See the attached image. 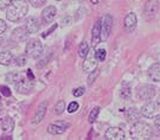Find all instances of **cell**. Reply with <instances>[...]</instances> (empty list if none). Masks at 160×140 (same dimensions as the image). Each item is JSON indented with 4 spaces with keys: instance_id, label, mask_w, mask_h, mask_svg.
I'll use <instances>...</instances> for the list:
<instances>
[{
    "instance_id": "cell-20",
    "label": "cell",
    "mask_w": 160,
    "mask_h": 140,
    "mask_svg": "<svg viewBox=\"0 0 160 140\" xmlns=\"http://www.w3.org/2000/svg\"><path fill=\"white\" fill-rule=\"evenodd\" d=\"M14 127V121L12 120L10 117H6L2 121H1V128L5 132H8V131H12Z\"/></svg>"
},
{
    "instance_id": "cell-1",
    "label": "cell",
    "mask_w": 160,
    "mask_h": 140,
    "mask_svg": "<svg viewBox=\"0 0 160 140\" xmlns=\"http://www.w3.org/2000/svg\"><path fill=\"white\" fill-rule=\"evenodd\" d=\"M7 7L8 8L6 12V17L10 22L20 20L23 17H25V14L28 13V10H29L28 2L25 0H14Z\"/></svg>"
},
{
    "instance_id": "cell-24",
    "label": "cell",
    "mask_w": 160,
    "mask_h": 140,
    "mask_svg": "<svg viewBox=\"0 0 160 140\" xmlns=\"http://www.w3.org/2000/svg\"><path fill=\"white\" fill-rule=\"evenodd\" d=\"M65 109V102L64 101H58L57 103L55 105V108H53V113L56 114V115H59V114H62Z\"/></svg>"
},
{
    "instance_id": "cell-31",
    "label": "cell",
    "mask_w": 160,
    "mask_h": 140,
    "mask_svg": "<svg viewBox=\"0 0 160 140\" xmlns=\"http://www.w3.org/2000/svg\"><path fill=\"white\" fill-rule=\"evenodd\" d=\"M84 88L83 87H80V88H76L74 90V96H76V98H78V96H82L83 94H84Z\"/></svg>"
},
{
    "instance_id": "cell-36",
    "label": "cell",
    "mask_w": 160,
    "mask_h": 140,
    "mask_svg": "<svg viewBox=\"0 0 160 140\" xmlns=\"http://www.w3.org/2000/svg\"><path fill=\"white\" fill-rule=\"evenodd\" d=\"M56 28H57V25H56V24H55V25H53V26H52L51 29L49 30V31H48V32H46V33H45V35H44V36H48V35H50V33H51L52 31H53V30L56 29Z\"/></svg>"
},
{
    "instance_id": "cell-13",
    "label": "cell",
    "mask_w": 160,
    "mask_h": 140,
    "mask_svg": "<svg viewBox=\"0 0 160 140\" xmlns=\"http://www.w3.org/2000/svg\"><path fill=\"white\" fill-rule=\"evenodd\" d=\"M25 29L28 31V33H37L40 29V22L38 18L31 17L26 20L25 23Z\"/></svg>"
},
{
    "instance_id": "cell-22",
    "label": "cell",
    "mask_w": 160,
    "mask_h": 140,
    "mask_svg": "<svg viewBox=\"0 0 160 140\" xmlns=\"http://www.w3.org/2000/svg\"><path fill=\"white\" fill-rule=\"evenodd\" d=\"M120 96L123 100H128L132 96L131 87H128V84H127V83H123V86H122V88H121Z\"/></svg>"
},
{
    "instance_id": "cell-34",
    "label": "cell",
    "mask_w": 160,
    "mask_h": 140,
    "mask_svg": "<svg viewBox=\"0 0 160 140\" xmlns=\"http://www.w3.org/2000/svg\"><path fill=\"white\" fill-rule=\"evenodd\" d=\"M25 63H26V57H25V56H19L17 58L18 65H25Z\"/></svg>"
},
{
    "instance_id": "cell-11",
    "label": "cell",
    "mask_w": 160,
    "mask_h": 140,
    "mask_svg": "<svg viewBox=\"0 0 160 140\" xmlns=\"http://www.w3.org/2000/svg\"><path fill=\"white\" fill-rule=\"evenodd\" d=\"M68 127H69L68 122H64V121H57V122L49 125V127H48V132H49L50 134H53V135L62 134V133H64V131L68 128Z\"/></svg>"
},
{
    "instance_id": "cell-29",
    "label": "cell",
    "mask_w": 160,
    "mask_h": 140,
    "mask_svg": "<svg viewBox=\"0 0 160 140\" xmlns=\"http://www.w3.org/2000/svg\"><path fill=\"white\" fill-rule=\"evenodd\" d=\"M78 109V103L77 102H71L70 105H69V107H68V112L69 113H74V112H76Z\"/></svg>"
},
{
    "instance_id": "cell-9",
    "label": "cell",
    "mask_w": 160,
    "mask_h": 140,
    "mask_svg": "<svg viewBox=\"0 0 160 140\" xmlns=\"http://www.w3.org/2000/svg\"><path fill=\"white\" fill-rule=\"evenodd\" d=\"M33 86H34V82L33 80H25V78H22L20 81H18L16 83V88H17V90L19 93L22 94H29L32 89H33Z\"/></svg>"
},
{
    "instance_id": "cell-18",
    "label": "cell",
    "mask_w": 160,
    "mask_h": 140,
    "mask_svg": "<svg viewBox=\"0 0 160 140\" xmlns=\"http://www.w3.org/2000/svg\"><path fill=\"white\" fill-rule=\"evenodd\" d=\"M148 77L154 82L160 81V63H155L149 68Z\"/></svg>"
},
{
    "instance_id": "cell-26",
    "label": "cell",
    "mask_w": 160,
    "mask_h": 140,
    "mask_svg": "<svg viewBox=\"0 0 160 140\" xmlns=\"http://www.w3.org/2000/svg\"><path fill=\"white\" fill-rule=\"evenodd\" d=\"M98 113H100V107H95V108L90 112V115H89V122L90 123L95 122V120L97 119Z\"/></svg>"
},
{
    "instance_id": "cell-4",
    "label": "cell",
    "mask_w": 160,
    "mask_h": 140,
    "mask_svg": "<svg viewBox=\"0 0 160 140\" xmlns=\"http://www.w3.org/2000/svg\"><path fill=\"white\" fill-rule=\"evenodd\" d=\"M98 22H100V29H101V41H106L108 39L109 35L112 32L113 18L110 14H103Z\"/></svg>"
},
{
    "instance_id": "cell-14",
    "label": "cell",
    "mask_w": 160,
    "mask_h": 140,
    "mask_svg": "<svg viewBox=\"0 0 160 140\" xmlns=\"http://www.w3.org/2000/svg\"><path fill=\"white\" fill-rule=\"evenodd\" d=\"M46 108H48V102L44 101V102H42L40 106L38 107V109L36 112V114H34L33 119H32V123H39L44 117H45V113H46Z\"/></svg>"
},
{
    "instance_id": "cell-16",
    "label": "cell",
    "mask_w": 160,
    "mask_h": 140,
    "mask_svg": "<svg viewBox=\"0 0 160 140\" xmlns=\"http://www.w3.org/2000/svg\"><path fill=\"white\" fill-rule=\"evenodd\" d=\"M92 47H96L97 44L101 42V29H100V22L97 20L92 31Z\"/></svg>"
},
{
    "instance_id": "cell-15",
    "label": "cell",
    "mask_w": 160,
    "mask_h": 140,
    "mask_svg": "<svg viewBox=\"0 0 160 140\" xmlns=\"http://www.w3.org/2000/svg\"><path fill=\"white\" fill-rule=\"evenodd\" d=\"M135 25H137V16H135V13L131 12L125 18V29L128 32H131V31L135 29Z\"/></svg>"
},
{
    "instance_id": "cell-30",
    "label": "cell",
    "mask_w": 160,
    "mask_h": 140,
    "mask_svg": "<svg viewBox=\"0 0 160 140\" xmlns=\"http://www.w3.org/2000/svg\"><path fill=\"white\" fill-rule=\"evenodd\" d=\"M46 2V0H30V4L34 7H39V6L44 5Z\"/></svg>"
},
{
    "instance_id": "cell-27",
    "label": "cell",
    "mask_w": 160,
    "mask_h": 140,
    "mask_svg": "<svg viewBox=\"0 0 160 140\" xmlns=\"http://www.w3.org/2000/svg\"><path fill=\"white\" fill-rule=\"evenodd\" d=\"M90 75H89V77H88V84L90 86V84H92V82L95 81V78H96L97 76H98V74H100V71L98 70H94V71H92V72H89Z\"/></svg>"
},
{
    "instance_id": "cell-3",
    "label": "cell",
    "mask_w": 160,
    "mask_h": 140,
    "mask_svg": "<svg viewBox=\"0 0 160 140\" xmlns=\"http://www.w3.org/2000/svg\"><path fill=\"white\" fill-rule=\"evenodd\" d=\"M141 115L149 119H154L160 115V102L154 100H148L146 105L142 106L141 108Z\"/></svg>"
},
{
    "instance_id": "cell-25",
    "label": "cell",
    "mask_w": 160,
    "mask_h": 140,
    "mask_svg": "<svg viewBox=\"0 0 160 140\" xmlns=\"http://www.w3.org/2000/svg\"><path fill=\"white\" fill-rule=\"evenodd\" d=\"M106 50L104 49H98V50H96L95 51V57H96V59L98 61V62H103L104 59H106Z\"/></svg>"
},
{
    "instance_id": "cell-8",
    "label": "cell",
    "mask_w": 160,
    "mask_h": 140,
    "mask_svg": "<svg viewBox=\"0 0 160 140\" xmlns=\"http://www.w3.org/2000/svg\"><path fill=\"white\" fill-rule=\"evenodd\" d=\"M84 58L86 59L83 62V70L89 74V72H92V71L96 69L97 67V59L95 57V51L94 50H92V51L89 50Z\"/></svg>"
},
{
    "instance_id": "cell-28",
    "label": "cell",
    "mask_w": 160,
    "mask_h": 140,
    "mask_svg": "<svg viewBox=\"0 0 160 140\" xmlns=\"http://www.w3.org/2000/svg\"><path fill=\"white\" fill-rule=\"evenodd\" d=\"M0 93L2 94L4 96H11V90H10V88L8 87H6V86H1L0 87Z\"/></svg>"
},
{
    "instance_id": "cell-38",
    "label": "cell",
    "mask_w": 160,
    "mask_h": 140,
    "mask_svg": "<svg viewBox=\"0 0 160 140\" xmlns=\"http://www.w3.org/2000/svg\"><path fill=\"white\" fill-rule=\"evenodd\" d=\"M90 1H92V4H97L98 2V0H90Z\"/></svg>"
},
{
    "instance_id": "cell-5",
    "label": "cell",
    "mask_w": 160,
    "mask_h": 140,
    "mask_svg": "<svg viewBox=\"0 0 160 140\" xmlns=\"http://www.w3.org/2000/svg\"><path fill=\"white\" fill-rule=\"evenodd\" d=\"M43 53V44L39 39H31L26 44V55L32 58H38Z\"/></svg>"
},
{
    "instance_id": "cell-23",
    "label": "cell",
    "mask_w": 160,
    "mask_h": 140,
    "mask_svg": "<svg viewBox=\"0 0 160 140\" xmlns=\"http://www.w3.org/2000/svg\"><path fill=\"white\" fill-rule=\"evenodd\" d=\"M89 51V45H88V43L87 42H82L81 43V45L78 47V56L82 57V58H84L87 56V53Z\"/></svg>"
},
{
    "instance_id": "cell-12",
    "label": "cell",
    "mask_w": 160,
    "mask_h": 140,
    "mask_svg": "<svg viewBox=\"0 0 160 140\" xmlns=\"http://www.w3.org/2000/svg\"><path fill=\"white\" fill-rule=\"evenodd\" d=\"M56 14H57L56 7L55 6H48L42 12V22L44 24L51 23L52 20L55 19V17H56Z\"/></svg>"
},
{
    "instance_id": "cell-7",
    "label": "cell",
    "mask_w": 160,
    "mask_h": 140,
    "mask_svg": "<svg viewBox=\"0 0 160 140\" xmlns=\"http://www.w3.org/2000/svg\"><path fill=\"white\" fill-rule=\"evenodd\" d=\"M138 98L140 100H146L148 101L155 95V88L152 84H142L138 87Z\"/></svg>"
},
{
    "instance_id": "cell-40",
    "label": "cell",
    "mask_w": 160,
    "mask_h": 140,
    "mask_svg": "<svg viewBox=\"0 0 160 140\" xmlns=\"http://www.w3.org/2000/svg\"><path fill=\"white\" fill-rule=\"evenodd\" d=\"M0 112H1V109H0Z\"/></svg>"
},
{
    "instance_id": "cell-21",
    "label": "cell",
    "mask_w": 160,
    "mask_h": 140,
    "mask_svg": "<svg viewBox=\"0 0 160 140\" xmlns=\"http://www.w3.org/2000/svg\"><path fill=\"white\" fill-rule=\"evenodd\" d=\"M23 78V75L20 72H17V71H12L8 75L6 76V80L10 83H17L18 81H20Z\"/></svg>"
},
{
    "instance_id": "cell-2",
    "label": "cell",
    "mask_w": 160,
    "mask_h": 140,
    "mask_svg": "<svg viewBox=\"0 0 160 140\" xmlns=\"http://www.w3.org/2000/svg\"><path fill=\"white\" fill-rule=\"evenodd\" d=\"M132 139H151L153 137V129L148 123L143 121H138L131 128Z\"/></svg>"
},
{
    "instance_id": "cell-32",
    "label": "cell",
    "mask_w": 160,
    "mask_h": 140,
    "mask_svg": "<svg viewBox=\"0 0 160 140\" xmlns=\"http://www.w3.org/2000/svg\"><path fill=\"white\" fill-rule=\"evenodd\" d=\"M13 0H0V10H4L11 4Z\"/></svg>"
},
{
    "instance_id": "cell-17",
    "label": "cell",
    "mask_w": 160,
    "mask_h": 140,
    "mask_svg": "<svg viewBox=\"0 0 160 140\" xmlns=\"http://www.w3.org/2000/svg\"><path fill=\"white\" fill-rule=\"evenodd\" d=\"M26 37H28V31L25 28H18L12 32V39L14 42L25 41Z\"/></svg>"
},
{
    "instance_id": "cell-33",
    "label": "cell",
    "mask_w": 160,
    "mask_h": 140,
    "mask_svg": "<svg viewBox=\"0 0 160 140\" xmlns=\"http://www.w3.org/2000/svg\"><path fill=\"white\" fill-rule=\"evenodd\" d=\"M6 29H7L6 23L4 22V20H1V19H0V35H2V33L6 31Z\"/></svg>"
},
{
    "instance_id": "cell-6",
    "label": "cell",
    "mask_w": 160,
    "mask_h": 140,
    "mask_svg": "<svg viewBox=\"0 0 160 140\" xmlns=\"http://www.w3.org/2000/svg\"><path fill=\"white\" fill-rule=\"evenodd\" d=\"M159 1L158 0H148L145 5L143 10V16L146 18V20H152L157 17L158 12H159Z\"/></svg>"
},
{
    "instance_id": "cell-37",
    "label": "cell",
    "mask_w": 160,
    "mask_h": 140,
    "mask_svg": "<svg viewBox=\"0 0 160 140\" xmlns=\"http://www.w3.org/2000/svg\"><path fill=\"white\" fill-rule=\"evenodd\" d=\"M28 77L30 80H33V74L31 72V70H28Z\"/></svg>"
},
{
    "instance_id": "cell-10",
    "label": "cell",
    "mask_w": 160,
    "mask_h": 140,
    "mask_svg": "<svg viewBox=\"0 0 160 140\" xmlns=\"http://www.w3.org/2000/svg\"><path fill=\"white\" fill-rule=\"evenodd\" d=\"M104 139L107 140H123L125 139V132L118 127H110L107 129Z\"/></svg>"
},
{
    "instance_id": "cell-35",
    "label": "cell",
    "mask_w": 160,
    "mask_h": 140,
    "mask_svg": "<svg viewBox=\"0 0 160 140\" xmlns=\"http://www.w3.org/2000/svg\"><path fill=\"white\" fill-rule=\"evenodd\" d=\"M154 125H155V127H157V129L160 132V118L158 117V119L155 120V122H154Z\"/></svg>"
},
{
    "instance_id": "cell-39",
    "label": "cell",
    "mask_w": 160,
    "mask_h": 140,
    "mask_svg": "<svg viewBox=\"0 0 160 140\" xmlns=\"http://www.w3.org/2000/svg\"><path fill=\"white\" fill-rule=\"evenodd\" d=\"M57 1H61V0H57Z\"/></svg>"
},
{
    "instance_id": "cell-19",
    "label": "cell",
    "mask_w": 160,
    "mask_h": 140,
    "mask_svg": "<svg viewBox=\"0 0 160 140\" xmlns=\"http://www.w3.org/2000/svg\"><path fill=\"white\" fill-rule=\"evenodd\" d=\"M13 61V56L10 51H2L0 52V64L2 65H10Z\"/></svg>"
}]
</instances>
